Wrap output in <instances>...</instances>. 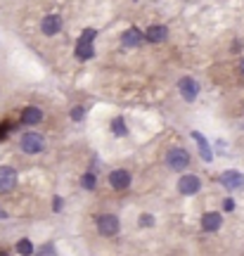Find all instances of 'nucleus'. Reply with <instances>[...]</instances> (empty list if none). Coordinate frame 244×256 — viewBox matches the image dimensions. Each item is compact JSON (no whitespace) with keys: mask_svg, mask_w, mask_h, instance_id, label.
<instances>
[{"mask_svg":"<svg viewBox=\"0 0 244 256\" xmlns=\"http://www.w3.org/2000/svg\"><path fill=\"white\" fill-rule=\"evenodd\" d=\"M166 164L173 171H182V168H188V164H190V154L182 147H173V150H168V154H166Z\"/></svg>","mask_w":244,"mask_h":256,"instance_id":"f257e3e1","label":"nucleus"},{"mask_svg":"<svg viewBox=\"0 0 244 256\" xmlns=\"http://www.w3.org/2000/svg\"><path fill=\"white\" fill-rule=\"evenodd\" d=\"M19 145H22V150H24L26 154H38V152H43V147H46V140L38 136V133H24Z\"/></svg>","mask_w":244,"mask_h":256,"instance_id":"f03ea898","label":"nucleus"},{"mask_svg":"<svg viewBox=\"0 0 244 256\" xmlns=\"http://www.w3.org/2000/svg\"><path fill=\"white\" fill-rule=\"evenodd\" d=\"M98 230H100V235H104V238L116 235V232H118V218H116V216H112V214L100 216V218H98Z\"/></svg>","mask_w":244,"mask_h":256,"instance_id":"7ed1b4c3","label":"nucleus"},{"mask_svg":"<svg viewBox=\"0 0 244 256\" xmlns=\"http://www.w3.org/2000/svg\"><path fill=\"white\" fill-rule=\"evenodd\" d=\"M17 185V171L12 166H0V192H10Z\"/></svg>","mask_w":244,"mask_h":256,"instance_id":"20e7f679","label":"nucleus"},{"mask_svg":"<svg viewBox=\"0 0 244 256\" xmlns=\"http://www.w3.org/2000/svg\"><path fill=\"white\" fill-rule=\"evenodd\" d=\"M178 88H180L182 98H185L188 102H194V100H197L199 83L194 81V78H190V76H185V78H180V83H178Z\"/></svg>","mask_w":244,"mask_h":256,"instance_id":"39448f33","label":"nucleus"},{"mask_svg":"<svg viewBox=\"0 0 244 256\" xmlns=\"http://www.w3.org/2000/svg\"><path fill=\"white\" fill-rule=\"evenodd\" d=\"M220 185L228 188V190H242L244 176L237 174V171H226V174H220Z\"/></svg>","mask_w":244,"mask_h":256,"instance_id":"423d86ee","label":"nucleus"},{"mask_svg":"<svg viewBox=\"0 0 244 256\" xmlns=\"http://www.w3.org/2000/svg\"><path fill=\"white\" fill-rule=\"evenodd\" d=\"M40 31H43L46 36H54V34H60V31H62V17H57V14H48V17L40 22Z\"/></svg>","mask_w":244,"mask_h":256,"instance_id":"0eeeda50","label":"nucleus"},{"mask_svg":"<svg viewBox=\"0 0 244 256\" xmlns=\"http://www.w3.org/2000/svg\"><path fill=\"white\" fill-rule=\"evenodd\" d=\"M109 183H112L114 190H126L128 185H130V174L124 171V168H116V171L109 174Z\"/></svg>","mask_w":244,"mask_h":256,"instance_id":"6e6552de","label":"nucleus"},{"mask_svg":"<svg viewBox=\"0 0 244 256\" xmlns=\"http://www.w3.org/2000/svg\"><path fill=\"white\" fill-rule=\"evenodd\" d=\"M199 188H202V180H199L197 176H182L180 180H178V190L182 194H194V192H199Z\"/></svg>","mask_w":244,"mask_h":256,"instance_id":"1a4fd4ad","label":"nucleus"},{"mask_svg":"<svg viewBox=\"0 0 244 256\" xmlns=\"http://www.w3.org/2000/svg\"><path fill=\"white\" fill-rule=\"evenodd\" d=\"M142 38H145V34H142L140 28L133 26V28H128L126 34H124V38H121V43H124L126 48H138L140 43H142Z\"/></svg>","mask_w":244,"mask_h":256,"instance_id":"9d476101","label":"nucleus"},{"mask_svg":"<svg viewBox=\"0 0 244 256\" xmlns=\"http://www.w3.org/2000/svg\"><path fill=\"white\" fill-rule=\"evenodd\" d=\"M220 226H223L220 214H214V211H211V214H204V216H202V228L206 230V232H214V230H218Z\"/></svg>","mask_w":244,"mask_h":256,"instance_id":"9b49d317","label":"nucleus"},{"mask_svg":"<svg viewBox=\"0 0 244 256\" xmlns=\"http://www.w3.org/2000/svg\"><path fill=\"white\" fill-rule=\"evenodd\" d=\"M166 36H168V28L159 26V24H154V26H150L145 31V38L150 43H162V40H166Z\"/></svg>","mask_w":244,"mask_h":256,"instance_id":"f8f14e48","label":"nucleus"},{"mask_svg":"<svg viewBox=\"0 0 244 256\" xmlns=\"http://www.w3.org/2000/svg\"><path fill=\"white\" fill-rule=\"evenodd\" d=\"M40 119H43V112L38 107H26L22 112V124H26V126H36V124H40Z\"/></svg>","mask_w":244,"mask_h":256,"instance_id":"ddd939ff","label":"nucleus"},{"mask_svg":"<svg viewBox=\"0 0 244 256\" xmlns=\"http://www.w3.org/2000/svg\"><path fill=\"white\" fill-rule=\"evenodd\" d=\"M76 57H78L81 62L95 57V48H92V43H88V40H78V43H76Z\"/></svg>","mask_w":244,"mask_h":256,"instance_id":"4468645a","label":"nucleus"},{"mask_svg":"<svg viewBox=\"0 0 244 256\" xmlns=\"http://www.w3.org/2000/svg\"><path fill=\"white\" fill-rule=\"evenodd\" d=\"M192 138H194V142H197V145H199V152H202V159H204V162H211V159H214V154H211V150H208L206 138L202 136V133H197V130H192Z\"/></svg>","mask_w":244,"mask_h":256,"instance_id":"2eb2a0df","label":"nucleus"},{"mask_svg":"<svg viewBox=\"0 0 244 256\" xmlns=\"http://www.w3.org/2000/svg\"><path fill=\"white\" fill-rule=\"evenodd\" d=\"M112 130H114V136H118V138H121V136H126V133H128L126 121L121 119V116H116V119L112 121Z\"/></svg>","mask_w":244,"mask_h":256,"instance_id":"dca6fc26","label":"nucleus"},{"mask_svg":"<svg viewBox=\"0 0 244 256\" xmlns=\"http://www.w3.org/2000/svg\"><path fill=\"white\" fill-rule=\"evenodd\" d=\"M17 252L19 254H34V244L28 240H19L17 242Z\"/></svg>","mask_w":244,"mask_h":256,"instance_id":"f3484780","label":"nucleus"},{"mask_svg":"<svg viewBox=\"0 0 244 256\" xmlns=\"http://www.w3.org/2000/svg\"><path fill=\"white\" fill-rule=\"evenodd\" d=\"M81 183L86 190H95V183H98V180H95V174H86L81 178Z\"/></svg>","mask_w":244,"mask_h":256,"instance_id":"a211bd4d","label":"nucleus"},{"mask_svg":"<svg viewBox=\"0 0 244 256\" xmlns=\"http://www.w3.org/2000/svg\"><path fill=\"white\" fill-rule=\"evenodd\" d=\"M95 36H98V31H95V28H86L78 40H88V43H92V40H95Z\"/></svg>","mask_w":244,"mask_h":256,"instance_id":"6ab92c4d","label":"nucleus"},{"mask_svg":"<svg viewBox=\"0 0 244 256\" xmlns=\"http://www.w3.org/2000/svg\"><path fill=\"white\" fill-rule=\"evenodd\" d=\"M83 114H86V110H83V107H74V110H72V119L74 121H81Z\"/></svg>","mask_w":244,"mask_h":256,"instance_id":"aec40b11","label":"nucleus"},{"mask_svg":"<svg viewBox=\"0 0 244 256\" xmlns=\"http://www.w3.org/2000/svg\"><path fill=\"white\" fill-rule=\"evenodd\" d=\"M140 226H145V228H150V226H154V218L150 216V214H142V216H140Z\"/></svg>","mask_w":244,"mask_h":256,"instance_id":"412c9836","label":"nucleus"},{"mask_svg":"<svg viewBox=\"0 0 244 256\" xmlns=\"http://www.w3.org/2000/svg\"><path fill=\"white\" fill-rule=\"evenodd\" d=\"M223 209H226V211H232V209H235V202H232V200H226V202H223Z\"/></svg>","mask_w":244,"mask_h":256,"instance_id":"4be33fe9","label":"nucleus"},{"mask_svg":"<svg viewBox=\"0 0 244 256\" xmlns=\"http://www.w3.org/2000/svg\"><path fill=\"white\" fill-rule=\"evenodd\" d=\"M54 211H62V200H60V197L54 200Z\"/></svg>","mask_w":244,"mask_h":256,"instance_id":"5701e85b","label":"nucleus"},{"mask_svg":"<svg viewBox=\"0 0 244 256\" xmlns=\"http://www.w3.org/2000/svg\"><path fill=\"white\" fill-rule=\"evenodd\" d=\"M52 252H54V247H43L40 249V254H52Z\"/></svg>","mask_w":244,"mask_h":256,"instance_id":"b1692460","label":"nucleus"},{"mask_svg":"<svg viewBox=\"0 0 244 256\" xmlns=\"http://www.w3.org/2000/svg\"><path fill=\"white\" fill-rule=\"evenodd\" d=\"M240 69H242V74H244V60H242V62H240Z\"/></svg>","mask_w":244,"mask_h":256,"instance_id":"393cba45","label":"nucleus"}]
</instances>
